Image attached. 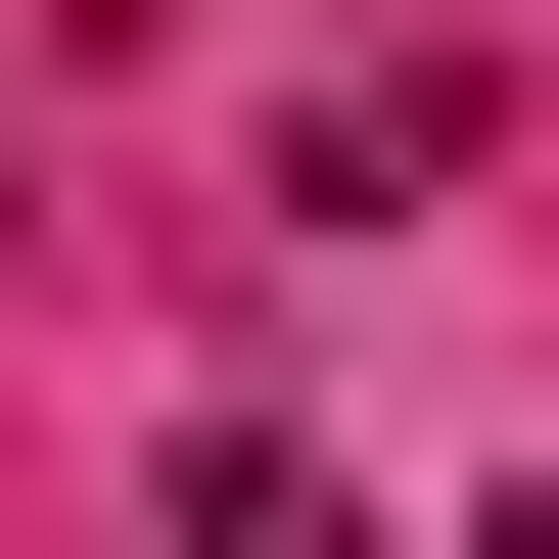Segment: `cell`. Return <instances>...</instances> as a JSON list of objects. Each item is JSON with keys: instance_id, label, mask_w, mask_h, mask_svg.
Listing matches in <instances>:
<instances>
[{"instance_id": "obj_1", "label": "cell", "mask_w": 559, "mask_h": 559, "mask_svg": "<svg viewBox=\"0 0 559 559\" xmlns=\"http://www.w3.org/2000/svg\"><path fill=\"white\" fill-rule=\"evenodd\" d=\"M187 559H373V513H326V466H187Z\"/></svg>"}, {"instance_id": "obj_2", "label": "cell", "mask_w": 559, "mask_h": 559, "mask_svg": "<svg viewBox=\"0 0 559 559\" xmlns=\"http://www.w3.org/2000/svg\"><path fill=\"white\" fill-rule=\"evenodd\" d=\"M466 559H559V466H513V513H466Z\"/></svg>"}]
</instances>
